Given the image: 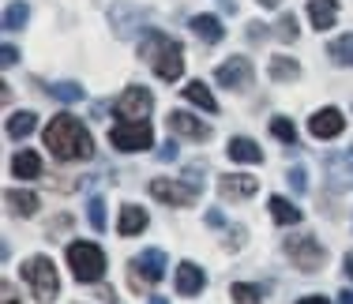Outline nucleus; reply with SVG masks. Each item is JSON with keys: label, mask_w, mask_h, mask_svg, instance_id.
<instances>
[{"label": "nucleus", "mask_w": 353, "mask_h": 304, "mask_svg": "<svg viewBox=\"0 0 353 304\" xmlns=\"http://www.w3.org/2000/svg\"><path fill=\"white\" fill-rule=\"evenodd\" d=\"M30 19V8L27 4H8L4 8V30H23Z\"/></svg>", "instance_id": "c85d7f7f"}, {"label": "nucleus", "mask_w": 353, "mask_h": 304, "mask_svg": "<svg viewBox=\"0 0 353 304\" xmlns=\"http://www.w3.org/2000/svg\"><path fill=\"white\" fill-rule=\"evenodd\" d=\"M346 278L353 282V252H346Z\"/></svg>", "instance_id": "58836bf2"}, {"label": "nucleus", "mask_w": 353, "mask_h": 304, "mask_svg": "<svg viewBox=\"0 0 353 304\" xmlns=\"http://www.w3.org/2000/svg\"><path fill=\"white\" fill-rule=\"evenodd\" d=\"M109 143L117 150H147L154 143V132H150V121H121L109 128Z\"/></svg>", "instance_id": "39448f33"}, {"label": "nucleus", "mask_w": 353, "mask_h": 304, "mask_svg": "<svg viewBox=\"0 0 353 304\" xmlns=\"http://www.w3.org/2000/svg\"><path fill=\"white\" fill-rule=\"evenodd\" d=\"M15 61H19V49H15V45H4V49H0V64H4V68H12Z\"/></svg>", "instance_id": "c9c22d12"}, {"label": "nucleus", "mask_w": 353, "mask_h": 304, "mask_svg": "<svg viewBox=\"0 0 353 304\" xmlns=\"http://www.w3.org/2000/svg\"><path fill=\"white\" fill-rule=\"evenodd\" d=\"M192 34H196L199 41H207V45H214V41L225 38V27H222L218 15H196V19H192Z\"/></svg>", "instance_id": "6ab92c4d"}, {"label": "nucleus", "mask_w": 353, "mask_h": 304, "mask_svg": "<svg viewBox=\"0 0 353 304\" xmlns=\"http://www.w3.org/2000/svg\"><path fill=\"white\" fill-rule=\"evenodd\" d=\"M342 128H346V116L339 109H319V113H312V121H308V132L316 139H334V135H342Z\"/></svg>", "instance_id": "f8f14e48"}, {"label": "nucleus", "mask_w": 353, "mask_h": 304, "mask_svg": "<svg viewBox=\"0 0 353 304\" xmlns=\"http://www.w3.org/2000/svg\"><path fill=\"white\" fill-rule=\"evenodd\" d=\"M165 124H170L173 135H184V139H207L211 128H207L203 121H196L192 113H181V109H173L170 116H165Z\"/></svg>", "instance_id": "ddd939ff"}, {"label": "nucleus", "mask_w": 353, "mask_h": 304, "mask_svg": "<svg viewBox=\"0 0 353 304\" xmlns=\"http://www.w3.org/2000/svg\"><path fill=\"white\" fill-rule=\"evenodd\" d=\"M214 79L230 90H248L252 87V61L248 57H230L225 64H218Z\"/></svg>", "instance_id": "9d476101"}, {"label": "nucleus", "mask_w": 353, "mask_h": 304, "mask_svg": "<svg viewBox=\"0 0 353 304\" xmlns=\"http://www.w3.org/2000/svg\"><path fill=\"white\" fill-rule=\"evenodd\" d=\"M225 154H230L233 162H248V165L263 162V150H259V143L248 139V135H233L230 147H225Z\"/></svg>", "instance_id": "f3484780"}, {"label": "nucleus", "mask_w": 353, "mask_h": 304, "mask_svg": "<svg viewBox=\"0 0 353 304\" xmlns=\"http://www.w3.org/2000/svg\"><path fill=\"white\" fill-rule=\"evenodd\" d=\"M308 19H312L316 30L334 27V19H339V4H334V0H312V4H308Z\"/></svg>", "instance_id": "aec40b11"}, {"label": "nucleus", "mask_w": 353, "mask_h": 304, "mask_svg": "<svg viewBox=\"0 0 353 304\" xmlns=\"http://www.w3.org/2000/svg\"><path fill=\"white\" fill-rule=\"evenodd\" d=\"M285 256L305 270V274H316V270L323 267L327 252H323V244H319L316 236H285Z\"/></svg>", "instance_id": "423d86ee"}, {"label": "nucleus", "mask_w": 353, "mask_h": 304, "mask_svg": "<svg viewBox=\"0 0 353 304\" xmlns=\"http://www.w3.org/2000/svg\"><path fill=\"white\" fill-rule=\"evenodd\" d=\"M176 158V143H162L158 147V162H173Z\"/></svg>", "instance_id": "e433bc0d"}, {"label": "nucleus", "mask_w": 353, "mask_h": 304, "mask_svg": "<svg viewBox=\"0 0 353 304\" xmlns=\"http://www.w3.org/2000/svg\"><path fill=\"white\" fill-rule=\"evenodd\" d=\"M117 230H121V236H136L139 230H147V210L143 207H124L121 210V222H117Z\"/></svg>", "instance_id": "4be33fe9"}, {"label": "nucleus", "mask_w": 353, "mask_h": 304, "mask_svg": "<svg viewBox=\"0 0 353 304\" xmlns=\"http://www.w3.org/2000/svg\"><path fill=\"white\" fill-rule=\"evenodd\" d=\"M274 38H279V41H293V38H297V15H282V19L274 23Z\"/></svg>", "instance_id": "473e14b6"}, {"label": "nucleus", "mask_w": 353, "mask_h": 304, "mask_svg": "<svg viewBox=\"0 0 353 304\" xmlns=\"http://www.w3.org/2000/svg\"><path fill=\"white\" fill-rule=\"evenodd\" d=\"M38 128V116L30 113V109H23V113H15V116H8V135L12 139H27L30 132Z\"/></svg>", "instance_id": "393cba45"}, {"label": "nucleus", "mask_w": 353, "mask_h": 304, "mask_svg": "<svg viewBox=\"0 0 353 304\" xmlns=\"http://www.w3.org/2000/svg\"><path fill=\"white\" fill-rule=\"evenodd\" d=\"M218 188H222L225 199H248V196H256L259 181L256 176H245V173H225L222 181H218Z\"/></svg>", "instance_id": "4468645a"}, {"label": "nucleus", "mask_w": 353, "mask_h": 304, "mask_svg": "<svg viewBox=\"0 0 353 304\" xmlns=\"http://www.w3.org/2000/svg\"><path fill=\"white\" fill-rule=\"evenodd\" d=\"M323 169H327V184H331L334 192L353 188V147H346L342 154H327Z\"/></svg>", "instance_id": "1a4fd4ad"}, {"label": "nucleus", "mask_w": 353, "mask_h": 304, "mask_svg": "<svg viewBox=\"0 0 353 304\" xmlns=\"http://www.w3.org/2000/svg\"><path fill=\"white\" fill-rule=\"evenodd\" d=\"M297 75H301V68L293 57H271V79L285 83V79H297Z\"/></svg>", "instance_id": "bb28decb"}, {"label": "nucleus", "mask_w": 353, "mask_h": 304, "mask_svg": "<svg viewBox=\"0 0 353 304\" xmlns=\"http://www.w3.org/2000/svg\"><path fill=\"white\" fill-rule=\"evenodd\" d=\"M4 203H8V210H12V214H19V218L38 214V196H34V192L8 188V192H4Z\"/></svg>", "instance_id": "a211bd4d"}, {"label": "nucleus", "mask_w": 353, "mask_h": 304, "mask_svg": "<svg viewBox=\"0 0 353 304\" xmlns=\"http://www.w3.org/2000/svg\"><path fill=\"white\" fill-rule=\"evenodd\" d=\"M68 267H72L75 282L94 285V282H102V274H105V252L90 241H75V244H68Z\"/></svg>", "instance_id": "20e7f679"}, {"label": "nucleus", "mask_w": 353, "mask_h": 304, "mask_svg": "<svg viewBox=\"0 0 353 304\" xmlns=\"http://www.w3.org/2000/svg\"><path fill=\"white\" fill-rule=\"evenodd\" d=\"M327 57H331L339 68H353V34H342L327 45Z\"/></svg>", "instance_id": "b1692460"}, {"label": "nucleus", "mask_w": 353, "mask_h": 304, "mask_svg": "<svg viewBox=\"0 0 353 304\" xmlns=\"http://www.w3.org/2000/svg\"><path fill=\"white\" fill-rule=\"evenodd\" d=\"M12 176H19V181H34L41 176V158L34 150H19V154L12 158Z\"/></svg>", "instance_id": "412c9836"}, {"label": "nucleus", "mask_w": 353, "mask_h": 304, "mask_svg": "<svg viewBox=\"0 0 353 304\" xmlns=\"http://www.w3.org/2000/svg\"><path fill=\"white\" fill-rule=\"evenodd\" d=\"M23 278H27V285H30L38 304H53L57 293H61V278H57V267L49 256H30L23 263Z\"/></svg>", "instance_id": "7ed1b4c3"}, {"label": "nucleus", "mask_w": 353, "mask_h": 304, "mask_svg": "<svg viewBox=\"0 0 353 304\" xmlns=\"http://www.w3.org/2000/svg\"><path fill=\"white\" fill-rule=\"evenodd\" d=\"M113 23H117V34H121V38H132V34H136V27H143V23H147V15L139 12V8H132V4H113Z\"/></svg>", "instance_id": "2eb2a0df"}, {"label": "nucleus", "mask_w": 353, "mask_h": 304, "mask_svg": "<svg viewBox=\"0 0 353 304\" xmlns=\"http://www.w3.org/2000/svg\"><path fill=\"white\" fill-rule=\"evenodd\" d=\"M150 109H154V98H150L147 87H128L121 98H117V113H121L124 121H143Z\"/></svg>", "instance_id": "9b49d317"}, {"label": "nucleus", "mask_w": 353, "mask_h": 304, "mask_svg": "<svg viewBox=\"0 0 353 304\" xmlns=\"http://www.w3.org/2000/svg\"><path fill=\"white\" fill-rule=\"evenodd\" d=\"M230 297L237 301V304H263V290L259 285H245V282H237L230 290Z\"/></svg>", "instance_id": "c756f323"}, {"label": "nucleus", "mask_w": 353, "mask_h": 304, "mask_svg": "<svg viewBox=\"0 0 353 304\" xmlns=\"http://www.w3.org/2000/svg\"><path fill=\"white\" fill-rule=\"evenodd\" d=\"M184 98H188L192 105L207 109V113H218V101H214V94L207 90V83H199V79H192L188 87H184Z\"/></svg>", "instance_id": "5701e85b"}, {"label": "nucleus", "mask_w": 353, "mask_h": 304, "mask_svg": "<svg viewBox=\"0 0 353 304\" xmlns=\"http://www.w3.org/2000/svg\"><path fill=\"white\" fill-rule=\"evenodd\" d=\"M305 176H308V173H305V169H301V165H297V169H290V173H285V181H290V188L297 192V196H301V192L308 188V181H305Z\"/></svg>", "instance_id": "72a5a7b5"}, {"label": "nucleus", "mask_w": 353, "mask_h": 304, "mask_svg": "<svg viewBox=\"0 0 353 304\" xmlns=\"http://www.w3.org/2000/svg\"><path fill=\"white\" fill-rule=\"evenodd\" d=\"M87 218H90V225H94L98 233L105 230V199H102V196H90V203H87Z\"/></svg>", "instance_id": "7c9ffc66"}, {"label": "nucleus", "mask_w": 353, "mask_h": 304, "mask_svg": "<svg viewBox=\"0 0 353 304\" xmlns=\"http://www.w3.org/2000/svg\"><path fill=\"white\" fill-rule=\"evenodd\" d=\"M46 90H49L57 101H68V105H72V101H83V98H87V90H83L79 83H53V87H46Z\"/></svg>", "instance_id": "cd10ccee"}, {"label": "nucleus", "mask_w": 353, "mask_h": 304, "mask_svg": "<svg viewBox=\"0 0 353 304\" xmlns=\"http://www.w3.org/2000/svg\"><path fill=\"white\" fill-rule=\"evenodd\" d=\"M165 278V252L162 248H147L143 256L132 259V282H136V290H143V282L154 285Z\"/></svg>", "instance_id": "0eeeda50"}, {"label": "nucleus", "mask_w": 353, "mask_h": 304, "mask_svg": "<svg viewBox=\"0 0 353 304\" xmlns=\"http://www.w3.org/2000/svg\"><path fill=\"white\" fill-rule=\"evenodd\" d=\"M256 4H263V8H279L282 0H256Z\"/></svg>", "instance_id": "a19ab883"}, {"label": "nucleus", "mask_w": 353, "mask_h": 304, "mask_svg": "<svg viewBox=\"0 0 353 304\" xmlns=\"http://www.w3.org/2000/svg\"><path fill=\"white\" fill-rule=\"evenodd\" d=\"M271 214H274V222H279V225L301 222V207H293L285 196H271Z\"/></svg>", "instance_id": "a878e982"}, {"label": "nucleus", "mask_w": 353, "mask_h": 304, "mask_svg": "<svg viewBox=\"0 0 353 304\" xmlns=\"http://www.w3.org/2000/svg\"><path fill=\"white\" fill-rule=\"evenodd\" d=\"M203 285H207V274L196 263H181V267H176V293H181V297H196Z\"/></svg>", "instance_id": "dca6fc26"}, {"label": "nucleus", "mask_w": 353, "mask_h": 304, "mask_svg": "<svg viewBox=\"0 0 353 304\" xmlns=\"http://www.w3.org/2000/svg\"><path fill=\"white\" fill-rule=\"evenodd\" d=\"M271 132L279 135L282 143H290V147H297V128H293V124L285 121V116H274V121H271Z\"/></svg>", "instance_id": "2f4dec72"}, {"label": "nucleus", "mask_w": 353, "mask_h": 304, "mask_svg": "<svg viewBox=\"0 0 353 304\" xmlns=\"http://www.w3.org/2000/svg\"><path fill=\"white\" fill-rule=\"evenodd\" d=\"M0 304H19V293H15V285H12V282L0 285Z\"/></svg>", "instance_id": "f704fd0d"}, {"label": "nucleus", "mask_w": 353, "mask_h": 304, "mask_svg": "<svg viewBox=\"0 0 353 304\" xmlns=\"http://www.w3.org/2000/svg\"><path fill=\"white\" fill-rule=\"evenodd\" d=\"M196 192H199V184H181V181H170V176L150 181V196L158 203H165V207H192Z\"/></svg>", "instance_id": "6e6552de"}, {"label": "nucleus", "mask_w": 353, "mask_h": 304, "mask_svg": "<svg viewBox=\"0 0 353 304\" xmlns=\"http://www.w3.org/2000/svg\"><path fill=\"white\" fill-rule=\"evenodd\" d=\"M41 139H46L49 154L57 158V162H87L90 154H94V143H90V132L83 128V121H75V116H53V121L46 124V132H41Z\"/></svg>", "instance_id": "f257e3e1"}, {"label": "nucleus", "mask_w": 353, "mask_h": 304, "mask_svg": "<svg viewBox=\"0 0 353 304\" xmlns=\"http://www.w3.org/2000/svg\"><path fill=\"white\" fill-rule=\"evenodd\" d=\"M339 304H353V290H342L339 293Z\"/></svg>", "instance_id": "4c0bfd02"}, {"label": "nucleus", "mask_w": 353, "mask_h": 304, "mask_svg": "<svg viewBox=\"0 0 353 304\" xmlns=\"http://www.w3.org/2000/svg\"><path fill=\"white\" fill-rule=\"evenodd\" d=\"M297 304H331L327 297H305V301H297Z\"/></svg>", "instance_id": "ea45409f"}, {"label": "nucleus", "mask_w": 353, "mask_h": 304, "mask_svg": "<svg viewBox=\"0 0 353 304\" xmlns=\"http://www.w3.org/2000/svg\"><path fill=\"white\" fill-rule=\"evenodd\" d=\"M150 304H170V301H165V297H150Z\"/></svg>", "instance_id": "79ce46f5"}, {"label": "nucleus", "mask_w": 353, "mask_h": 304, "mask_svg": "<svg viewBox=\"0 0 353 304\" xmlns=\"http://www.w3.org/2000/svg\"><path fill=\"white\" fill-rule=\"evenodd\" d=\"M139 57L154 68V75H158V79H165V83H176V79H181V72H184L181 41L170 38V34H162V30H147V34H143Z\"/></svg>", "instance_id": "f03ea898"}]
</instances>
